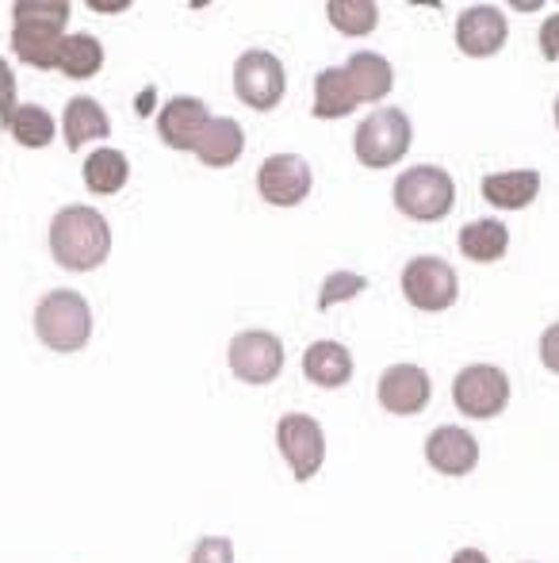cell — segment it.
Masks as SVG:
<instances>
[{
	"instance_id": "9",
	"label": "cell",
	"mask_w": 559,
	"mask_h": 563,
	"mask_svg": "<svg viewBox=\"0 0 559 563\" xmlns=\"http://www.w3.org/2000/svg\"><path fill=\"white\" fill-rule=\"evenodd\" d=\"M277 445L299 483L314 479L326 460V433L311 415H283L277 422Z\"/></svg>"
},
{
	"instance_id": "19",
	"label": "cell",
	"mask_w": 559,
	"mask_h": 563,
	"mask_svg": "<svg viewBox=\"0 0 559 563\" xmlns=\"http://www.w3.org/2000/svg\"><path fill=\"white\" fill-rule=\"evenodd\" d=\"M540 192V173L537 169H510L483 177V200L502 211H522L537 200Z\"/></svg>"
},
{
	"instance_id": "28",
	"label": "cell",
	"mask_w": 559,
	"mask_h": 563,
	"mask_svg": "<svg viewBox=\"0 0 559 563\" xmlns=\"http://www.w3.org/2000/svg\"><path fill=\"white\" fill-rule=\"evenodd\" d=\"M188 563H234V544L231 537H200Z\"/></svg>"
},
{
	"instance_id": "27",
	"label": "cell",
	"mask_w": 559,
	"mask_h": 563,
	"mask_svg": "<svg viewBox=\"0 0 559 563\" xmlns=\"http://www.w3.org/2000/svg\"><path fill=\"white\" fill-rule=\"evenodd\" d=\"M365 288H368V280L360 273H334V276H326V284H322L318 307L322 311H329L334 303H345V299L360 296Z\"/></svg>"
},
{
	"instance_id": "3",
	"label": "cell",
	"mask_w": 559,
	"mask_h": 563,
	"mask_svg": "<svg viewBox=\"0 0 559 563\" xmlns=\"http://www.w3.org/2000/svg\"><path fill=\"white\" fill-rule=\"evenodd\" d=\"M35 334L51 353H81L92 338V307L81 291L54 288L35 303Z\"/></svg>"
},
{
	"instance_id": "21",
	"label": "cell",
	"mask_w": 559,
	"mask_h": 563,
	"mask_svg": "<svg viewBox=\"0 0 559 563\" xmlns=\"http://www.w3.org/2000/svg\"><path fill=\"white\" fill-rule=\"evenodd\" d=\"M81 177H85V188H89L92 196H115V192H123V188H127L131 162H127V154H123V150L100 146V150H92V154L85 157Z\"/></svg>"
},
{
	"instance_id": "20",
	"label": "cell",
	"mask_w": 559,
	"mask_h": 563,
	"mask_svg": "<svg viewBox=\"0 0 559 563\" xmlns=\"http://www.w3.org/2000/svg\"><path fill=\"white\" fill-rule=\"evenodd\" d=\"M62 131H66V150H81L89 142H100L112 134V119L92 97H74L62 115Z\"/></svg>"
},
{
	"instance_id": "1",
	"label": "cell",
	"mask_w": 559,
	"mask_h": 563,
	"mask_svg": "<svg viewBox=\"0 0 559 563\" xmlns=\"http://www.w3.org/2000/svg\"><path fill=\"white\" fill-rule=\"evenodd\" d=\"M112 253V227L97 208L69 203L51 223V257L69 273H92Z\"/></svg>"
},
{
	"instance_id": "8",
	"label": "cell",
	"mask_w": 559,
	"mask_h": 563,
	"mask_svg": "<svg viewBox=\"0 0 559 563\" xmlns=\"http://www.w3.org/2000/svg\"><path fill=\"white\" fill-rule=\"evenodd\" d=\"M226 361L242 384H272L283 372V341L269 330H242L226 349Z\"/></svg>"
},
{
	"instance_id": "34",
	"label": "cell",
	"mask_w": 559,
	"mask_h": 563,
	"mask_svg": "<svg viewBox=\"0 0 559 563\" xmlns=\"http://www.w3.org/2000/svg\"><path fill=\"white\" fill-rule=\"evenodd\" d=\"M556 126H559V97H556Z\"/></svg>"
},
{
	"instance_id": "15",
	"label": "cell",
	"mask_w": 559,
	"mask_h": 563,
	"mask_svg": "<svg viewBox=\"0 0 559 563\" xmlns=\"http://www.w3.org/2000/svg\"><path fill=\"white\" fill-rule=\"evenodd\" d=\"M211 123V112L200 97H172L157 112V134L169 150H195L203 126Z\"/></svg>"
},
{
	"instance_id": "6",
	"label": "cell",
	"mask_w": 559,
	"mask_h": 563,
	"mask_svg": "<svg viewBox=\"0 0 559 563\" xmlns=\"http://www.w3.org/2000/svg\"><path fill=\"white\" fill-rule=\"evenodd\" d=\"M234 92L246 108L254 112H272L280 108L283 92H288V74L283 62L269 51H246L234 62Z\"/></svg>"
},
{
	"instance_id": "2",
	"label": "cell",
	"mask_w": 559,
	"mask_h": 563,
	"mask_svg": "<svg viewBox=\"0 0 559 563\" xmlns=\"http://www.w3.org/2000/svg\"><path fill=\"white\" fill-rule=\"evenodd\" d=\"M66 23L69 0H20L12 4V54L35 69H58Z\"/></svg>"
},
{
	"instance_id": "26",
	"label": "cell",
	"mask_w": 559,
	"mask_h": 563,
	"mask_svg": "<svg viewBox=\"0 0 559 563\" xmlns=\"http://www.w3.org/2000/svg\"><path fill=\"white\" fill-rule=\"evenodd\" d=\"M326 15H329V23L349 38L368 35V31H376V23H380L376 0H329Z\"/></svg>"
},
{
	"instance_id": "16",
	"label": "cell",
	"mask_w": 559,
	"mask_h": 563,
	"mask_svg": "<svg viewBox=\"0 0 559 563\" xmlns=\"http://www.w3.org/2000/svg\"><path fill=\"white\" fill-rule=\"evenodd\" d=\"M242 150H246V131H242L238 119L231 115H211V123L203 126L200 142H195L192 154L200 157L208 169H226V165H234L242 157Z\"/></svg>"
},
{
	"instance_id": "5",
	"label": "cell",
	"mask_w": 559,
	"mask_h": 563,
	"mask_svg": "<svg viewBox=\"0 0 559 563\" xmlns=\"http://www.w3.org/2000/svg\"><path fill=\"white\" fill-rule=\"evenodd\" d=\"M411 139L414 126L403 108H376L353 134V150H357V162L368 169H388V165L403 162Z\"/></svg>"
},
{
	"instance_id": "32",
	"label": "cell",
	"mask_w": 559,
	"mask_h": 563,
	"mask_svg": "<svg viewBox=\"0 0 559 563\" xmlns=\"http://www.w3.org/2000/svg\"><path fill=\"white\" fill-rule=\"evenodd\" d=\"M452 563H491V560H487V552H479V549H460L452 556Z\"/></svg>"
},
{
	"instance_id": "22",
	"label": "cell",
	"mask_w": 559,
	"mask_h": 563,
	"mask_svg": "<svg viewBox=\"0 0 559 563\" xmlns=\"http://www.w3.org/2000/svg\"><path fill=\"white\" fill-rule=\"evenodd\" d=\"M357 92H353V81L345 74V66H326L318 77H314V119H345L357 108Z\"/></svg>"
},
{
	"instance_id": "12",
	"label": "cell",
	"mask_w": 559,
	"mask_h": 563,
	"mask_svg": "<svg viewBox=\"0 0 559 563\" xmlns=\"http://www.w3.org/2000/svg\"><path fill=\"white\" fill-rule=\"evenodd\" d=\"M376 395H380V407L388 410V415L414 418L429 407V395H433L429 372L418 368V364H391L380 376Z\"/></svg>"
},
{
	"instance_id": "31",
	"label": "cell",
	"mask_w": 559,
	"mask_h": 563,
	"mask_svg": "<svg viewBox=\"0 0 559 563\" xmlns=\"http://www.w3.org/2000/svg\"><path fill=\"white\" fill-rule=\"evenodd\" d=\"M540 361H545L548 372L559 376V322H552V327L540 334Z\"/></svg>"
},
{
	"instance_id": "13",
	"label": "cell",
	"mask_w": 559,
	"mask_h": 563,
	"mask_svg": "<svg viewBox=\"0 0 559 563\" xmlns=\"http://www.w3.org/2000/svg\"><path fill=\"white\" fill-rule=\"evenodd\" d=\"M510 23L502 15V8L494 4H471L456 20V46H460L468 58H491L506 46Z\"/></svg>"
},
{
	"instance_id": "11",
	"label": "cell",
	"mask_w": 559,
	"mask_h": 563,
	"mask_svg": "<svg viewBox=\"0 0 559 563\" xmlns=\"http://www.w3.org/2000/svg\"><path fill=\"white\" fill-rule=\"evenodd\" d=\"M314 173L299 154H272L257 169V192L272 208H295L311 196Z\"/></svg>"
},
{
	"instance_id": "33",
	"label": "cell",
	"mask_w": 559,
	"mask_h": 563,
	"mask_svg": "<svg viewBox=\"0 0 559 563\" xmlns=\"http://www.w3.org/2000/svg\"><path fill=\"white\" fill-rule=\"evenodd\" d=\"M92 12H123L127 8V0H120V4H104V0H89Z\"/></svg>"
},
{
	"instance_id": "25",
	"label": "cell",
	"mask_w": 559,
	"mask_h": 563,
	"mask_svg": "<svg viewBox=\"0 0 559 563\" xmlns=\"http://www.w3.org/2000/svg\"><path fill=\"white\" fill-rule=\"evenodd\" d=\"M8 131H12V139L20 142V146H27V150H43V146H51L54 142V115L46 112V108H38V104H20L15 108V115H12V123H8Z\"/></svg>"
},
{
	"instance_id": "23",
	"label": "cell",
	"mask_w": 559,
	"mask_h": 563,
	"mask_svg": "<svg viewBox=\"0 0 559 563\" xmlns=\"http://www.w3.org/2000/svg\"><path fill=\"white\" fill-rule=\"evenodd\" d=\"M456 245H460V253L468 261H476V265H491V261H502L510 250V230L499 223V219H476V223H468L460 230V238H456Z\"/></svg>"
},
{
	"instance_id": "14",
	"label": "cell",
	"mask_w": 559,
	"mask_h": 563,
	"mask_svg": "<svg viewBox=\"0 0 559 563\" xmlns=\"http://www.w3.org/2000/svg\"><path fill=\"white\" fill-rule=\"evenodd\" d=\"M425 460H429L433 472L448 475V479H460L471 475L479 464V441L471 438L460 426H440L425 438Z\"/></svg>"
},
{
	"instance_id": "30",
	"label": "cell",
	"mask_w": 559,
	"mask_h": 563,
	"mask_svg": "<svg viewBox=\"0 0 559 563\" xmlns=\"http://www.w3.org/2000/svg\"><path fill=\"white\" fill-rule=\"evenodd\" d=\"M540 54H545L548 62H556L559 58V12L548 15L545 23H540Z\"/></svg>"
},
{
	"instance_id": "18",
	"label": "cell",
	"mask_w": 559,
	"mask_h": 563,
	"mask_svg": "<svg viewBox=\"0 0 559 563\" xmlns=\"http://www.w3.org/2000/svg\"><path fill=\"white\" fill-rule=\"evenodd\" d=\"M345 74H349L353 92H357L360 104H376V100H383L395 89V69H391V62L383 54L357 51L345 62Z\"/></svg>"
},
{
	"instance_id": "10",
	"label": "cell",
	"mask_w": 559,
	"mask_h": 563,
	"mask_svg": "<svg viewBox=\"0 0 559 563\" xmlns=\"http://www.w3.org/2000/svg\"><path fill=\"white\" fill-rule=\"evenodd\" d=\"M403 296L418 311H448L460 296V284L448 261L440 257H414L403 268Z\"/></svg>"
},
{
	"instance_id": "17",
	"label": "cell",
	"mask_w": 559,
	"mask_h": 563,
	"mask_svg": "<svg viewBox=\"0 0 559 563\" xmlns=\"http://www.w3.org/2000/svg\"><path fill=\"white\" fill-rule=\"evenodd\" d=\"M303 372L311 384L334 391V387H345L353 379V353L342 341H311L303 353Z\"/></svg>"
},
{
	"instance_id": "7",
	"label": "cell",
	"mask_w": 559,
	"mask_h": 563,
	"mask_svg": "<svg viewBox=\"0 0 559 563\" xmlns=\"http://www.w3.org/2000/svg\"><path fill=\"white\" fill-rule=\"evenodd\" d=\"M452 402L468 418H499L510 407V376L494 364H468L452 379Z\"/></svg>"
},
{
	"instance_id": "4",
	"label": "cell",
	"mask_w": 559,
	"mask_h": 563,
	"mask_svg": "<svg viewBox=\"0 0 559 563\" xmlns=\"http://www.w3.org/2000/svg\"><path fill=\"white\" fill-rule=\"evenodd\" d=\"M456 203V180L440 165H414L403 169V177L395 180V208L406 219L418 223H437L452 211Z\"/></svg>"
},
{
	"instance_id": "24",
	"label": "cell",
	"mask_w": 559,
	"mask_h": 563,
	"mask_svg": "<svg viewBox=\"0 0 559 563\" xmlns=\"http://www.w3.org/2000/svg\"><path fill=\"white\" fill-rule=\"evenodd\" d=\"M58 69L69 77V81H89V77H97L100 69H104V46H100V38L89 35V31L66 35Z\"/></svg>"
},
{
	"instance_id": "29",
	"label": "cell",
	"mask_w": 559,
	"mask_h": 563,
	"mask_svg": "<svg viewBox=\"0 0 559 563\" xmlns=\"http://www.w3.org/2000/svg\"><path fill=\"white\" fill-rule=\"evenodd\" d=\"M15 77H12V66H8L4 58H0V123H12L15 115Z\"/></svg>"
}]
</instances>
